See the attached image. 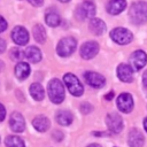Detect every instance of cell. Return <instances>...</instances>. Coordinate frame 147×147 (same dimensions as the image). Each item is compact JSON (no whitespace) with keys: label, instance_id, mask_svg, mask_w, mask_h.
I'll return each mask as SVG.
<instances>
[{"label":"cell","instance_id":"52a82bcc","mask_svg":"<svg viewBox=\"0 0 147 147\" xmlns=\"http://www.w3.org/2000/svg\"><path fill=\"white\" fill-rule=\"evenodd\" d=\"M106 124L108 129L114 133H119L123 130V118L117 113H110L106 117Z\"/></svg>","mask_w":147,"mask_h":147},{"label":"cell","instance_id":"e0dca14e","mask_svg":"<svg viewBox=\"0 0 147 147\" xmlns=\"http://www.w3.org/2000/svg\"><path fill=\"white\" fill-rule=\"evenodd\" d=\"M33 127L39 132H46L51 127V121L45 115H38L32 121Z\"/></svg>","mask_w":147,"mask_h":147},{"label":"cell","instance_id":"cb8c5ba5","mask_svg":"<svg viewBox=\"0 0 147 147\" xmlns=\"http://www.w3.org/2000/svg\"><path fill=\"white\" fill-rule=\"evenodd\" d=\"M45 21H46L47 25H49V26H52V28H56V26L60 25V23H61V17H60V15H59L56 11L52 10V11H47V13H46Z\"/></svg>","mask_w":147,"mask_h":147},{"label":"cell","instance_id":"d6a6232c","mask_svg":"<svg viewBox=\"0 0 147 147\" xmlns=\"http://www.w3.org/2000/svg\"><path fill=\"white\" fill-rule=\"evenodd\" d=\"M113 96H114V91H110L107 95H105V99L109 101V100H111V99H113Z\"/></svg>","mask_w":147,"mask_h":147},{"label":"cell","instance_id":"9c48e42d","mask_svg":"<svg viewBox=\"0 0 147 147\" xmlns=\"http://www.w3.org/2000/svg\"><path fill=\"white\" fill-rule=\"evenodd\" d=\"M147 63V54L141 51L138 49L136 52H133L130 56V65L132 67L133 70H140L142 69Z\"/></svg>","mask_w":147,"mask_h":147},{"label":"cell","instance_id":"603a6c76","mask_svg":"<svg viewBox=\"0 0 147 147\" xmlns=\"http://www.w3.org/2000/svg\"><path fill=\"white\" fill-rule=\"evenodd\" d=\"M32 34L37 42L44 44L46 41V30L41 24H36L32 28Z\"/></svg>","mask_w":147,"mask_h":147},{"label":"cell","instance_id":"4316f807","mask_svg":"<svg viewBox=\"0 0 147 147\" xmlns=\"http://www.w3.org/2000/svg\"><path fill=\"white\" fill-rule=\"evenodd\" d=\"M80 110H82L83 114H88L93 110V106L88 102H84V103L80 105Z\"/></svg>","mask_w":147,"mask_h":147},{"label":"cell","instance_id":"4fadbf2b","mask_svg":"<svg viewBox=\"0 0 147 147\" xmlns=\"http://www.w3.org/2000/svg\"><path fill=\"white\" fill-rule=\"evenodd\" d=\"M9 126L14 132H17V133L23 132L25 129V121L22 114H20L18 111L11 113L9 118Z\"/></svg>","mask_w":147,"mask_h":147},{"label":"cell","instance_id":"5b68a950","mask_svg":"<svg viewBox=\"0 0 147 147\" xmlns=\"http://www.w3.org/2000/svg\"><path fill=\"white\" fill-rule=\"evenodd\" d=\"M110 38L118 45H126L133 40V34L130 30L119 26L110 31Z\"/></svg>","mask_w":147,"mask_h":147},{"label":"cell","instance_id":"4dcf8cb0","mask_svg":"<svg viewBox=\"0 0 147 147\" xmlns=\"http://www.w3.org/2000/svg\"><path fill=\"white\" fill-rule=\"evenodd\" d=\"M32 6H34V7H39V6H41L42 3H44V0H28Z\"/></svg>","mask_w":147,"mask_h":147},{"label":"cell","instance_id":"5bb4252c","mask_svg":"<svg viewBox=\"0 0 147 147\" xmlns=\"http://www.w3.org/2000/svg\"><path fill=\"white\" fill-rule=\"evenodd\" d=\"M117 76L119 78V80L124 82V83H131L133 80V69L130 64H125V63H121L117 67Z\"/></svg>","mask_w":147,"mask_h":147},{"label":"cell","instance_id":"9a60e30c","mask_svg":"<svg viewBox=\"0 0 147 147\" xmlns=\"http://www.w3.org/2000/svg\"><path fill=\"white\" fill-rule=\"evenodd\" d=\"M127 142H129L130 147H142L144 142H145V137H144L142 132L139 131L138 129H132L129 132Z\"/></svg>","mask_w":147,"mask_h":147},{"label":"cell","instance_id":"ac0fdd59","mask_svg":"<svg viewBox=\"0 0 147 147\" xmlns=\"http://www.w3.org/2000/svg\"><path fill=\"white\" fill-rule=\"evenodd\" d=\"M90 30L92 31V33L93 34H95V36H101V34H103L105 33V31H106V23L102 21V20H100V18H92L91 21H90Z\"/></svg>","mask_w":147,"mask_h":147},{"label":"cell","instance_id":"7c38bea8","mask_svg":"<svg viewBox=\"0 0 147 147\" xmlns=\"http://www.w3.org/2000/svg\"><path fill=\"white\" fill-rule=\"evenodd\" d=\"M117 108L123 113H130L133 109V98L130 93H122L117 98Z\"/></svg>","mask_w":147,"mask_h":147},{"label":"cell","instance_id":"836d02e7","mask_svg":"<svg viewBox=\"0 0 147 147\" xmlns=\"http://www.w3.org/2000/svg\"><path fill=\"white\" fill-rule=\"evenodd\" d=\"M144 127H145V130H146V132H147V117L144 119Z\"/></svg>","mask_w":147,"mask_h":147},{"label":"cell","instance_id":"f546056e","mask_svg":"<svg viewBox=\"0 0 147 147\" xmlns=\"http://www.w3.org/2000/svg\"><path fill=\"white\" fill-rule=\"evenodd\" d=\"M5 117H6V109H5V107L0 103V122H2V121L5 119Z\"/></svg>","mask_w":147,"mask_h":147},{"label":"cell","instance_id":"3957f363","mask_svg":"<svg viewBox=\"0 0 147 147\" xmlns=\"http://www.w3.org/2000/svg\"><path fill=\"white\" fill-rule=\"evenodd\" d=\"M76 47H77V41L75 38L64 37L57 42L56 53L62 57H67V56H70L76 51Z\"/></svg>","mask_w":147,"mask_h":147},{"label":"cell","instance_id":"277c9868","mask_svg":"<svg viewBox=\"0 0 147 147\" xmlns=\"http://www.w3.org/2000/svg\"><path fill=\"white\" fill-rule=\"evenodd\" d=\"M95 5L91 1H84L83 3H80L79 6H77L76 10H75V16L77 20L79 21H84L86 18H94L95 15Z\"/></svg>","mask_w":147,"mask_h":147},{"label":"cell","instance_id":"d4e9b609","mask_svg":"<svg viewBox=\"0 0 147 147\" xmlns=\"http://www.w3.org/2000/svg\"><path fill=\"white\" fill-rule=\"evenodd\" d=\"M6 147H25L24 141L17 136H8L5 139Z\"/></svg>","mask_w":147,"mask_h":147},{"label":"cell","instance_id":"1f68e13d","mask_svg":"<svg viewBox=\"0 0 147 147\" xmlns=\"http://www.w3.org/2000/svg\"><path fill=\"white\" fill-rule=\"evenodd\" d=\"M5 49H6V41L2 38H0V54L3 53Z\"/></svg>","mask_w":147,"mask_h":147},{"label":"cell","instance_id":"ba28073f","mask_svg":"<svg viewBox=\"0 0 147 147\" xmlns=\"http://www.w3.org/2000/svg\"><path fill=\"white\" fill-rule=\"evenodd\" d=\"M99 52V44L94 40H90V41H86L80 47V56L84 59V60H91L93 59Z\"/></svg>","mask_w":147,"mask_h":147},{"label":"cell","instance_id":"83f0119b","mask_svg":"<svg viewBox=\"0 0 147 147\" xmlns=\"http://www.w3.org/2000/svg\"><path fill=\"white\" fill-rule=\"evenodd\" d=\"M7 26H8L7 21H6L2 16H0V33H1V32H3V31L7 29Z\"/></svg>","mask_w":147,"mask_h":147},{"label":"cell","instance_id":"6da1fadb","mask_svg":"<svg viewBox=\"0 0 147 147\" xmlns=\"http://www.w3.org/2000/svg\"><path fill=\"white\" fill-rule=\"evenodd\" d=\"M129 17L133 24H144L147 22V2L137 1L129 9Z\"/></svg>","mask_w":147,"mask_h":147},{"label":"cell","instance_id":"7a4b0ae2","mask_svg":"<svg viewBox=\"0 0 147 147\" xmlns=\"http://www.w3.org/2000/svg\"><path fill=\"white\" fill-rule=\"evenodd\" d=\"M47 91H48V96L53 103L57 105L64 100V96H65L64 86L60 79H57V78L51 79L47 85Z\"/></svg>","mask_w":147,"mask_h":147},{"label":"cell","instance_id":"484cf974","mask_svg":"<svg viewBox=\"0 0 147 147\" xmlns=\"http://www.w3.org/2000/svg\"><path fill=\"white\" fill-rule=\"evenodd\" d=\"M23 57H24V51H21V49H18L17 47H15V48H13V49L10 51V59H11V60L21 61Z\"/></svg>","mask_w":147,"mask_h":147},{"label":"cell","instance_id":"2e32d148","mask_svg":"<svg viewBox=\"0 0 147 147\" xmlns=\"http://www.w3.org/2000/svg\"><path fill=\"white\" fill-rule=\"evenodd\" d=\"M125 7H126L125 0H109L106 6V9L111 15H118L125 9Z\"/></svg>","mask_w":147,"mask_h":147},{"label":"cell","instance_id":"ffe728a7","mask_svg":"<svg viewBox=\"0 0 147 147\" xmlns=\"http://www.w3.org/2000/svg\"><path fill=\"white\" fill-rule=\"evenodd\" d=\"M30 75V65L26 62H18L15 67V76L20 80H24Z\"/></svg>","mask_w":147,"mask_h":147},{"label":"cell","instance_id":"d590c367","mask_svg":"<svg viewBox=\"0 0 147 147\" xmlns=\"http://www.w3.org/2000/svg\"><path fill=\"white\" fill-rule=\"evenodd\" d=\"M59 1H61V2H69L70 0H59Z\"/></svg>","mask_w":147,"mask_h":147},{"label":"cell","instance_id":"f1b7e54d","mask_svg":"<svg viewBox=\"0 0 147 147\" xmlns=\"http://www.w3.org/2000/svg\"><path fill=\"white\" fill-rule=\"evenodd\" d=\"M141 82H142V86H144L145 91L147 92V70L144 72V75H142V78H141Z\"/></svg>","mask_w":147,"mask_h":147},{"label":"cell","instance_id":"30bf717a","mask_svg":"<svg viewBox=\"0 0 147 147\" xmlns=\"http://www.w3.org/2000/svg\"><path fill=\"white\" fill-rule=\"evenodd\" d=\"M84 78H85L86 83L90 86L94 87V88H101L106 84V78L102 75H100L98 72H94V71H87V72H85L84 74Z\"/></svg>","mask_w":147,"mask_h":147},{"label":"cell","instance_id":"8fae6325","mask_svg":"<svg viewBox=\"0 0 147 147\" xmlns=\"http://www.w3.org/2000/svg\"><path fill=\"white\" fill-rule=\"evenodd\" d=\"M11 39L17 45H21V46L26 45L29 41V32L25 28L17 25L11 31Z\"/></svg>","mask_w":147,"mask_h":147},{"label":"cell","instance_id":"8992f818","mask_svg":"<svg viewBox=\"0 0 147 147\" xmlns=\"http://www.w3.org/2000/svg\"><path fill=\"white\" fill-rule=\"evenodd\" d=\"M63 82L67 86V88L69 90V92L75 95V96H80L84 92V87L82 85V83L79 82V79L74 75V74H65L63 76Z\"/></svg>","mask_w":147,"mask_h":147},{"label":"cell","instance_id":"d6986e66","mask_svg":"<svg viewBox=\"0 0 147 147\" xmlns=\"http://www.w3.org/2000/svg\"><path fill=\"white\" fill-rule=\"evenodd\" d=\"M24 56L32 63H37L41 60V52L36 46H29L24 49Z\"/></svg>","mask_w":147,"mask_h":147},{"label":"cell","instance_id":"7402d4cb","mask_svg":"<svg viewBox=\"0 0 147 147\" xmlns=\"http://www.w3.org/2000/svg\"><path fill=\"white\" fill-rule=\"evenodd\" d=\"M30 94L31 96L36 100V101H41L45 96V92H44V88L41 86V84L39 83H32L30 85Z\"/></svg>","mask_w":147,"mask_h":147},{"label":"cell","instance_id":"44dd1931","mask_svg":"<svg viewBox=\"0 0 147 147\" xmlns=\"http://www.w3.org/2000/svg\"><path fill=\"white\" fill-rule=\"evenodd\" d=\"M55 119L59 124L61 125H69L72 123V119H74V116L70 111L68 110H59L55 115Z\"/></svg>","mask_w":147,"mask_h":147},{"label":"cell","instance_id":"e575fe53","mask_svg":"<svg viewBox=\"0 0 147 147\" xmlns=\"http://www.w3.org/2000/svg\"><path fill=\"white\" fill-rule=\"evenodd\" d=\"M87 147H101L100 145H96V144H91V145H88Z\"/></svg>","mask_w":147,"mask_h":147}]
</instances>
